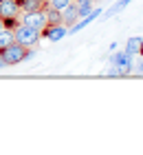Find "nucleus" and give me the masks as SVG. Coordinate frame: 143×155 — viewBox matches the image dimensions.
Masks as SVG:
<instances>
[{
	"label": "nucleus",
	"mask_w": 143,
	"mask_h": 155,
	"mask_svg": "<svg viewBox=\"0 0 143 155\" xmlns=\"http://www.w3.org/2000/svg\"><path fill=\"white\" fill-rule=\"evenodd\" d=\"M13 38H16V42H20V45H24V47H33V45H38V42H40L42 31L33 29V27H26V25H16V29H13Z\"/></svg>",
	"instance_id": "1"
},
{
	"label": "nucleus",
	"mask_w": 143,
	"mask_h": 155,
	"mask_svg": "<svg viewBox=\"0 0 143 155\" xmlns=\"http://www.w3.org/2000/svg\"><path fill=\"white\" fill-rule=\"evenodd\" d=\"M26 49H29V47H24V45H20V42L13 40L9 47H5L2 51H0V55H2V58L9 62V67H11V64H20V62H24Z\"/></svg>",
	"instance_id": "2"
},
{
	"label": "nucleus",
	"mask_w": 143,
	"mask_h": 155,
	"mask_svg": "<svg viewBox=\"0 0 143 155\" xmlns=\"http://www.w3.org/2000/svg\"><path fill=\"white\" fill-rule=\"evenodd\" d=\"M110 64L117 67L121 75H126V73H130L132 67H134V55H130L128 51H114L110 55Z\"/></svg>",
	"instance_id": "3"
},
{
	"label": "nucleus",
	"mask_w": 143,
	"mask_h": 155,
	"mask_svg": "<svg viewBox=\"0 0 143 155\" xmlns=\"http://www.w3.org/2000/svg\"><path fill=\"white\" fill-rule=\"evenodd\" d=\"M22 25L33 27V29L42 31L46 27V13L44 9H35V11H22Z\"/></svg>",
	"instance_id": "4"
},
{
	"label": "nucleus",
	"mask_w": 143,
	"mask_h": 155,
	"mask_svg": "<svg viewBox=\"0 0 143 155\" xmlns=\"http://www.w3.org/2000/svg\"><path fill=\"white\" fill-rule=\"evenodd\" d=\"M42 36L51 42H60L64 36H68V27L66 25H46L44 29H42Z\"/></svg>",
	"instance_id": "5"
},
{
	"label": "nucleus",
	"mask_w": 143,
	"mask_h": 155,
	"mask_svg": "<svg viewBox=\"0 0 143 155\" xmlns=\"http://www.w3.org/2000/svg\"><path fill=\"white\" fill-rule=\"evenodd\" d=\"M22 9H20L18 0H0V18H18Z\"/></svg>",
	"instance_id": "6"
},
{
	"label": "nucleus",
	"mask_w": 143,
	"mask_h": 155,
	"mask_svg": "<svg viewBox=\"0 0 143 155\" xmlns=\"http://www.w3.org/2000/svg\"><path fill=\"white\" fill-rule=\"evenodd\" d=\"M77 20H79V11H77V5L75 2H70V5H66L62 9V25H66L68 29L73 27Z\"/></svg>",
	"instance_id": "7"
},
{
	"label": "nucleus",
	"mask_w": 143,
	"mask_h": 155,
	"mask_svg": "<svg viewBox=\"0 0 143 155\" xmlns=\"http://www.w3.org/2000/svg\"><path fill=\"white\" fill-rule=\"evenodd\" d=\"M126 51L130 55H143V38L141 36H132L126 42Z\"/></svg>",
	"instance_id": "8"
},
{
	"label": "nucleus",
	"mask_w": 143,
	"mask_h": 155,
	"mask_svg": "<svg viewBox=\"0 0 143 155\" xmlns=\"http://www.w3.org/2000/svg\"><path fill=\"white\" fill-rule=\"evenodd\" d=\"M13 40H16V38H13V29H7V27L0 29V51H2L5 47H9Z\"/></svg>",
	"instance_id": "9"
},
{
	"label": "nucleus",
	"mask_w": 143,
	"mask_h": 155,
	"mask_svg": "<svg viewBox=\"0 0 143 155\" xmlns=\"http://www.w3.org/2000/svg\"><path fill=\"white\" fill-rule=\"evenodd\" d=\"M44 13H46V25H60V22H62V11H60V9L48 7Z\"/></svg>",
	"instance_id": "10"
},
{
	"label": "nucleus",
	"mask_w": 143,
	"mask_h": 155,
	"mask_svg": "<svg viewBox=\"0 0 143 155\" xmlns=\"http://www.w3.org/2000/svg\"><path fill=\"white\" fill-rule=\"evenodd\" d=\"M130 2H132V0H119V2H117V5H114V7H110V9H108V11H106V13H104V18H112V16H114V13H119V11H123V9H126V7H128V5H130Z\"/></svg>",
	"instance_id": "11"
},
{
	"label": "nucleus",
	"mask_w": 143,
	"mask_h": 155,
	"mask_svg": "<svg viewBox=\"0 0 143 155\" xmlns=\"http://www.w3.org/2000/svg\"><path fill=\"white\" fill-rule=\"evenodd\" d=\"M77 11H79V18L88 16V13L92 11V0H77Z\"/></svg>",
	"instance_id": "12"
},
{
	"label": "nucleus",
	"mask_w": 143,
	"mask_h": 155,
	"mask_svg": "<svg viewBox=\"0 0 143 155\" xmlns=\"http://www.w3.org/2000/svg\"><path fill=\"white\" fill-rule=\"evenodd\" d=\"M20 2V9L22 11H35V9H42V5L38 0H18Z\"/></svg>",
	"instance_id": "13"
},
{
	"label": "nucleus",
	"mask_w": 143,
	"mask_h": 155,
	"mask_svg": "<svg viewBox=\"0 0 143 155\" xmlns=\"http://www.w3.org/2000/svg\"><path fill=\"white\" fill-rule=\"evenodd\" d=\"M70 2H73V0H48V7H53V9H64V7H66V5H70Z\"/></svg>",
	"instance_id": "14"
},
{
	"label": "nucleus",
	"mask_w": 143,
	"mask_h": 155,
	"mask_svg": "<svg viewBox=\"0 0 143 155\" xmlns=\"http://www.w3.org/2000/svg\"><path fill=\"white\" fill-rule=\"evenodd\" d=\"M132 71H137V73H143V55L134 62V67H132Z\"/></svg>",
	"instance_id": "15"
},
{
	"label": "nucleus",
	"mask_w": 143,
	"mask_h": 155,
	"mask_svg": "<svg viewBox=\"0 0 143 155\" xmlns=\"http://www.w3.org/2000/svg\"><path fill=\"white\" fill-rule=\"evenodd\" d=\"M35 58V51H29V49H26V55H24V62L26 60H33Z\"/></svg>",
	"instance_id": "16"
},
{
	"label": "nucleus",
	"mask_w": 143,
	"mask_h": 155,
	"mask_svg": "<svg viewBox=\"0 0 143 155\" xmlns=\"http://www.w3.org/2000/svg\"><path fill=\"white\" fill-rule=\"evenodd\" d=\"M5 67H9V62H7L2 55H0V69H5Z\"/></svg>",
	"instance_id": "17"
},
{
	"label": "nucleus",
	"mask_w": 143,
	"mask_h": 155,
	"mask_svg": "<svg viewBox=\"0 0 143 155\" xmlns=\"http://www.w3.org/2000/svg\"><path fill=\"white\" fill-rule=\"evenodd\" d=\"M0 29H5V22H2V18H0Z\"/></svg>",
	"instance_id": "18"
},
{
	"label": "nucleus",
	"mask_w": 143,
	"mask_h": 155,
	"mask_svg": "<svg viewBox=\"0 0 143 155\" xmlns=\"http://www.w3.org/2000/svg\"><path fill=\"white\" fill-rule=\"evenodd\" d=\"M38 2H40V5H46V2H48V0H38Z\"/></svg>",
	"instance_id": "19"
}]
</instances>
